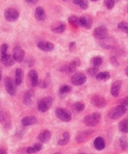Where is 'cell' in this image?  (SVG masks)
Masks as SVG:
<instances>
[{"label":"cell","instance_id":"cell-5","mask_svg":"<svg viewBox=\"0 0 128 154\" xmlns=\"http://www.w3.org/2000/svg\"><path fill=\"white\" fill-rule=\"evenodd\" d=\"M55 115L57 118H59L62 122H70L72 119V115L67 109L64 108H57L55 111Z\"/></svg>","mask_w":128,"mask_h":154},{"label":"cell","instance_id":"cell-12","mask_svg":"<svg viewBox=\"0 0 128 154\" xmlns=\"http://www.w3.org/2000/svg\"><path fill=\"white\" fill-rule=\"evenodd\" d=\"M29 81L30 82V85L32 87H37L39 84V79H38V74L36 70L32 69L30 72H29Z\"/></svg>","mask_w":128,"mask_h":154},{"label":"cell","instance_id":"cell-39","mask_svg":"<svg viewBox=\"0 0 128 154\" xmlns=\"http://www.w3.org/2000/svg\"><path fill=\"white\" fill-rule=\"evenodd\" d=\"M87 72L90 75L92 76H96L97 73H98V68H90L89 69H87Z\"/></svg>","mask_w":128,"mask_h":154},{"label":"cell","instance_id":"cell-31","mask_svg":"<svg viewBox=\"0 0 128 154\" xmlns=\"http://www.w3.org/2000/svg\"><path fill=\"white\" fill-rule=\"evenodd\" d=\"M96 79L99 81H106L107 79H110V73L108 72H102L97 73L96 76Z\"/></svg>","mask_w":128,"mask_h":154},{"label":"cell","instance_id":"cell-25","mask_svg":"<svg viewBox=\"0 0 128 154\" xmlns=\"http://www.w3.org/2000/svg\"><path fill=\"white\" fill-rule=\"evenodd\" d=\"M119 130L124 133H128V118L123 119L119 122Z\"/></svg>","mask_w":128,"mask_h":154},{"label":"cell","instance_id":"cell-26","mask_svg":"<svg viewBox=\"0 0 128 154\" xmlns=\"http://www.w3.org/2000/svg\"><path fill=\"white\" fill-rule=\"evenodd\" d=\"M42 144L41 143H35L32 147H29L27 148V152L28 153H34V152H38L40 150H42Z\"/></svg>","mask_w":128,"mask_h":154},{"label":"cell","instance_id":"cell-41","mask_svg":"<svg viewBox=\"0 0 128 154\" xmlns=\"http://www.w3.org/2000/svg\"><path fill=\"white\" fill-rule=\"evenodd\" d=\"M47 85H48L47 81V80H43V81H42V82L40 83L39 86L41 88H46L47 87Z\"/></svg>","mask_w":128,"mask_h":154},{"label":"cell","instance_id":"cell-9","mask_svg":"<svg viewBox=\"0 0 128 154\" xmlns=\"http://www.w3.org/2000/svg\"><path fill=\"white\" fill-rule=\"evenodd\" d=\"M91 103L93 106L98 108H103L107 106V101L103 97L99 95H93L91 98Z\"/></svg>","mask_w":128,"mask_h":154},{"label":"cell","instance_id":"cell-19","mask_svg":"<svg viewBox=\"0 0 128 154\" xmlns=\"http://www.w3.org/2000/svg\"><path fill=\"white\" fill-rule=\"evenodd\" d=\"M51 133L48 130H44L42 133H39V135L38 136V139L41 143H47V142H49L51 139Z\"/></svg>","mask_w":128,"mask_h":154},{"label":"cell","instance_id":"cell-44","mask_svg":"<svg viewBox=\"0 0 128 154\" xmlns=\"http://www.w3.org/2000/svg\"><path fill=\"white\" fill-rule=\"evenodd\" d=\"M27 3H29V4H35L38 3V0H25Z\"/></svg>","mask_w":128,"mask_h":154},{"label":"cell","instance_id":"cell-49","mask_svg":"<svg viewBox=\"0 0 128 154\" xmlns=\"http://www.w3.org/2000/svg\"><path fill=\"white\" fill-rule=\"evenodd\" d=\"M127 11H128V9H127Z\"/></svg>","mask_w":128,"mask_h":154},{"label":"cell","instance_id":"cell-22","mask_svg":"<svg viewBox=\"0 0 128 154\" xmlns=\"http://www.w3.org/2000/svg\"><path fill=\"white\" fill-rule=\"evenodd\" d=\"M34 96V92L32 90H29L24 93L23 96V103L25 105H30L32 103V97Z\"/></svg>","mask_w":128,"mask_h":154},{"label":"cell","instance_id":"cell-4","mask_svg":"<svg viewBox=\"0 0 128 154\" xmlns=\"http://www.w3.org/2000/svg\"><path fill=\"white\" fill-rule=\"evenodd\" d=\"M4 87L7 93L11 95L14 96L17 93V88H16V82L11 79L10 77H5L4 78Z\"/></svg>","mask_w":128,"mask_h":154},{"label":"cell","instance_id":"cell-23","mask_svg":"<svg viewBox=\"0 0 128 154\" xmlns=\"http://www.w3.org/2000/svg\"><path fill=\"white\" fill-rule=\"evenodd\" d=\"M23 80V71L22 68H17L15 71V82L16 85H20Z\"/></svg>","mask_w":128,"mask_h":154},{"label":"cell","instance_id":"cell-32","mask_svg":"<svg viewBox=\"0 0 128 154\" xmlns=\"http://www.w3.org/2000/svg\"><path fill=\"white\" fill-rule=\"evenodd\" d=\"M68 23L73 28H78L79 26V18H78L77 16H71L68 18Z\"/></svg>","mask_w":128,"mask_h":154},{"label":"cell","instance_id":"cell-29","mask_svg":"<svg viewBox=\"0 0 128 154\" xmlns=\"http://www.w3.org/2000/svg\"><path fill=\"white\" fill-rule=\"evenodd\" d=\"M73 4L78 5L82 9H87L88 8V1L87 0H72Z\"/></svg>","mask_w":128,"mask_h":154},{"label":"cell","instance_id":"cell-13","mask_svg":"<svg viewBox=\"0 0 128 154\" xmlns=\"http://www.w3.org/2000/svg\"><path fill=\"white\" fill-rule=\"evenodd\" d=\"M79 65H80V60H79L78 58H76L74 59L73 61L68 66H66V67H64L62 69H61L62 72H68V73H73L76 71V68L77 67H78Z\"/></svg>","mask_w":128,"mask_h":154},{"label":"cell","instance_id":"cell-11","mask_svg":"<svg viewBox=\"0 0 128 154\" xmlns=\"http://www.w3.org/2000/svg\"><path fill=\"white\" fill-rule=\"evenodd\" d=\"M0 122L6 128H11V118L9 113L5 110L0 111Z\"/></svg>","mask_w":128,"mask_h":154},{"label":"cell","instance_id":"cell-2","mask_svg":"<svg viewBox=\"0 0 128 154\" xmlns=\"http://www.w3.org/2000/svg\"><path fill=\"white\" fill-rule=\"evenodd\" d=\"M101 114L99 112H93L92 114L87 115L84 118V123L87 127H95L100 122Z\"/></svg>","mask_w":128,"mask_h":154},{"label":"cell","instance_id":"cell-34","mask_svg":"<svg viewBox=\"0 0 128 154\" xmlns=\"http://www.w3.org/2000/svg\"><path fill=\"white\" fill-rule=\"evenodd\" d=\"M66 30V25L64 23H61L59 25L56 26L52 29V31L55 33H62Z\"/></svg>","mask_w":128,"mask_h":154},{"label":"cell","instance_id":"cell-36","mask_svg":"<svg viewBox=\"0 0 128 154\" xmlns=\"http://www.w3.org/2000/svg\"><path fill=\"white\" fill-rule=\"evenodd\" d=\"M118 29L121 30L122 32H126L128 34V23L126 22H121L118 23Z\"/></svg>","mask_w":128,"mask_h":154},{"label":"cell","instance_id":"cell-24","mask_svg":"<svg viewBox=\"0 0 128 154\" xmlns=\"http://www.w3.org/2000/svg\"><path fill=\"white\" fill-rule=\"evenodd\" d=\"M35 18L38 21H43L46 18L45 11L42 7H38L35 10Z\"/></svg>","mask_w":128,"mask_h":154},{"label":"cell","instance_id":"cell-6","mask_svg":"<svg viewBox=\"0 0 128 154\" xmlns=\"http://www.w3.org/2000/svg\"><path fill=\"white\" fill-rule=\"evenodd\" d=\"M86 81H87V77L84 73H82V72H75L71 78L72 83L75 86L82 85L85 83Z\"/></svg>","mask_w":128,"mask_h":154},{"label":"cell","instance_id":"cell-17","mask_svg":"<svg viewBox=\"0 0 128 154\" xmlns=\"http://www.w3.org/2000/svg\"><path fill=\"white\" fill-rule=\"evenodd\" d=\"M94 133L93 130H86V131H82V133H79L78 135L77 136V142L78 143H83L89 137L91 136L93 133Z\"/></svg>","mask_w":128,"mask_h":154},{"label":"cell","instance_id":"cell-35","mask_svg":"<svg viewBox=\"0 0 128 154\" xmlns=\"http://www.w3.org/2000/svg\"><path fill=\"white\" fill-rule=\"evenodd\" d=\"M102 63V58L100 57H93V64L94 68H98Z\"/></svg>","mask_w":128,"mask_h":154},{"label":"cell","instance_id":"cell-16","mask_svg":"<svg viewBox=\"0 0 128 154\" xmlns=\"http://www.w3.org/2000/svg\"><path fill=\"white\" fill-rule=\"evenodd\" d=\"M92 18L89 16H82L81 18H79V25L82 26L86 29H90L92 27Z\"/></svg>","mask_w":128,"mask_h":154},{"label":"cell","instance_id":"cell-7","mask_svg":"<svg viewBox=\"0 0 128 154\" xmlns=\"http://www.w3.org/2000/svg\"><path fill=\"white\" fill-rule=\"evenodd\" d=\"M4 17L7 21L15 22L19 17V13L17 9L9 8H7L4 12Z\"/></svg>","mask_w":128,"mask_h":154},{"label":"cell","instance_id":"cell-28","mask_svg":"<svg viewBox=\"0 0 128 154\" xmlns=\"http://www.w3.org/2000/svg\"><path fill=\"white\" fill-rule=\"evenodd\" d=\"M63 137L62 139H60L58 141L57 144L60 145V146H63V145H66V144L68 143V142L70 141V133H68V132H65L63 133Z\"/></svg>","mask_w":128,"mask_h":154},{"label":"cell","instance_id":"cell-43","mask_svg":"<svg viewBox=\"0 0 128 154\" xmlns=\"http://www.w3.org/2000/svg\"><path fill=\"white\" fill-rule=\"evenodd\" d=\"M76 47V43L75 42H72V43H69V48H70V51H72Z\"/></svg>","mask_w":128,"mask_h":154},{"label":"cell","instance_id":"cell-3","mask_svg":"<svg viewBox=\"0 0 128 154\" xmlns=\"http://www.w3.org/2000/svg\"><path fill=\"white\" fill-rule=\"evenodd\" d=\"M126 108L119 104L118 106L111 109L108 116L111 119H118L121 118V116H123L126 113Z\"/></svg>","mask_w":128,"mask_h":154},{"label":"cell","instance_id":"cell-40","mask_svg":"<svg viewBox=\"0 0 128 154\" xmlns=\"http://www.w3.org/2000/svg\"><path fill=\"white\" fill-rule=\"evenodd\" d=\"M120 105H122L124 107H127L128 106V97H126L120 100Z\"/></svg>","mask_w":128,"mask_h":154},{"label":"cell","instance_id":"cell-42","mask_svg":"<svg viewBox=\"0 0 128 154\" xmlns=\"http://www.w3.org/2000/svg\"><path fill=\"white\" fill-rule=\"evenodd\" d=\"M111 63L114 66H118V65H119V63H118L117 61V58L115 57H111Z\"/></svg>","mask_w":128,"mask_h":154},{"label":"cell","instance_id":"cell-20","mask_svg":"<svg viewBox=\"0 0 128 154\" xmlns=\"http://www.w3.org/2000/svg\"><path fill=\"white\" fill-rule=\"evenodd\" d=\"M22 125L24 127L34 125L37 123V118L34 116H27L21 120Z\"/></svg>","mask_w":128,"mask_h":154},{"label":"cell","instance_id":"cell-15","mask_svg":"<svg viewBox=\"0 0 128 154\" xmlns=\"http://www.w3.org/2000/svg\"><path fill=\"white\" fill-rule=\"evenodd\" d=\"M38 47L40 50L43 52H51L54 49V44L50 43V42H46V41H41L38 43Z\"/></svg>","mask_w":128,"mask_h":154},{"label":"cell","instance_id":"cell-27","mask_svg":"<svg viewBox=\"0 0 128 154\" xmlns=\"http://www.w3.org/2000/svg\"><path fill=\"white\" fill-rule=\"evenodd\" d=\"M71 90L72 88L70 86H68V85H63V86H62L60 88V89H59V95H60V97H65L68 93L71 92Z\"/></svg>","mask_w":128,"mask_h":154},{"label":"cell","instance_id":"cell-30","mask_svg":"<svg viewBox=\"0 0 128 154\" xmlns=\"http://www.w3.org/2000/svg\"><path fill=\"white\" fill-rule=\"evenodd\" d=\"M84 108H85V105L81 102H77L72 105V109L76 112H81L84 110Z\"/></svg>","mask_w":128,"mask_h":154},{"label":"cell","instance_id":"cell-47","mask_svg":"<svg viewBox=\"0 0 128 154\" xmlns=\"http://www.w3.org/2000/svg\"><path fill=\"white\" fill-rule=\"evenodd\" d=\"M125 72H126V75L128 76V67L126 68V71H125Z\"/></svg>","mask_w":128,"mask_h":154},{"label":"cell","instance_id":"cell-10","mask_svg":"<svg viewBox=\"0 0 128 154\" xmlns=\"http://www.w3.org/2000/svg\"><path fill=\"white\" fill-rule=\"evenodd\" d=\"M13 56L14 57L15 61L18 63H22L24 60L25 52L19 46H15L13 49Z\"/></svg>","mask_w":128,"mask_h":154},{"label":"cell","instance_id":"cell-21","mask_svg":"<svg viewBox=\"0 0 128 154\" xmlns=\"http://www.w3.org/2000/svg\"><path fill=\"white\" fill-rule=\"evenodd\" d=\"M93 145H94V147L96 148V150L102 151L103 150L105 147H106V143H105V140L102 137H97L94 141Z\"/></svg>","mask_w":128,"mask_h":154},{"label":"cell","instance_id":"cell-46","mask_svg":"<svg viewBox=\"0 0 128 154\" xmlns=\"http://www.w3.org/2000/svg\"><path fill=\"white\" fill-rule=\"evenodd\" d=\"M2 81V68L0 67V82Z\"/></svg>","mask_w":128,"mask_h":154},{"label":"cell","instance_id":"cell-48","mask_svg":"<svg viewBox=\"0 0 128 154\" xmlns=\"http://www.w3.org/2000/svg\"><path fill=\"white\" fill-rule=\"evenodd\" d=\"M92 1H93V2H96V1H98V0H92Z\"/></svg>","mask_w":128,"mask_h":154},{"label":"cell","instance_id":"cell-14","mask_svg":"<svg viewBox=\"0 0 128 154\" xmlns=\"http://www.w3.org/2000/svg\"><path fill=\"white\" fill-rule=\"evenodd\" d=\"M0 61L1 63L6 66V67H10L15 63V59L13 55H9V54H6L4 56H0Z\"/></svg>","mask_w":128,"mask_h":154},{"label":"cell","instance_id":"cell-38","mask_svg":"<svg viewBox=\"0 0 128 154\" xmlns=\"http://www.w3.org/2000/svg\"><path fill=\"white\" fill-rule=\"evenodd\" d=\"M8 45L6 43L1 46V48H0V56H4L8 54Z\"/></svg>","mask_w":128,"mask_h":154},{"label":"cell","instance_id":"cell-33","mask_svg":"<svg viewBox=\"0 0 128 154\" xmlns=\"http://www.w3.org/2000/svg\"><path fill=\"white\" fill-rule=\"evenodd\" d=\"M119 144L121 150H126L128 148V142L126 137H121L119 140Z\"/></svg>","mask_w":128,"mask_h":154},{"label":"cell","instance_id":"cell-8","mask_svg":"<svg viewBox=\"0 0 128 154\" xmlns=\"http://www.w3.org/2000/svg\"><path fill=\"white\" fill-rule=\"evenodd\" d=\"M93 36L99 40L105 39L107 36V29L105 26H98L93 31Z\"/></svg>","mask_w":128,"mask_h":154},{"label":"cell","instance_id":"cell-1","mask_svg":"<svg viewBox=\"0 0 128 154\" xmlns=\"http://www.w3.org/2000/svg\"><path fill=\"white\" fill-rule=\"evenodd\" d=\"M53 98L51 96L43 97L38 102V109L42 112H45L49 110L53 105Z\"/></svg>","mask_w":128,"mask_h":154},{"label":"cell","instance_id":"cell-18","mask_svg":"<svg viewBox=\"0 0 128 154\" xmlns=\"http://www.w3.org/2000/svg\"><path fill=\"white\" fill-rule=\"evenodd\" d=\"M121 80H117L116 82H114L111 85V93L113 97H117L119 95V93H120V90H121Z\"/></svg>","mask_w":128,"mask_h":154},{"label":"cell","instance_id":"cell-37","mask_svg":"<svg viewBox=\"0 0 128 154\" xmlns=\"http://www.w3.org/2000/svg\"><path fill=\"white\" fill-rule=\"evenodd\" d=\"M115 2L116 0H104V4L107 9H112L115 5Z\"/></svg>","mask_w":128,"mask_h":154},{"label":"cell","instance_id":"cell-45","mask_svg":"<svg viewBox=\"0 0 128 154\" xmlns=\"http://www.w3.org/2000/svg\"><path fill=\"white\" fill-rule=\"evenodd\" d=\"M7 153V151L4 149V148H1L0 149V154H6Z\"/></svg>","mask_w":128,"mask_h":154}]
</instances>
